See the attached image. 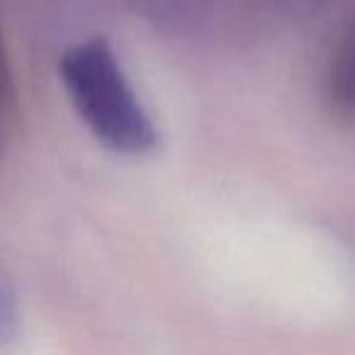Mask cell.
Returning a JSON list of instances; mask_svg holds the SVG:
<instances>
[{
    "mask_svg": "<svg viewBox=\"0 0 355 355\" xmlns=\"http://www.w3.org/2000/svg\"><path fill=\"white\" fill-rule=\"evenodd\" d=\"M56 71L71 107L95 141L122 156L156 151V122L105 37L69 44L59 54Z\"/></svg>",
    "mask_w": 355,
    "mask_h": 355,
    "instance_id": "cell-1",
    "label": "cell"
},
{
    "mask_svg": "<svg viewBox=\"0 0 355 355\" xmlns=\"http://www.w3.org/2000/svg\"><path fill=\"white\" fill-rule=\"evenodd\" d=\"M324 98L331 112L355 119V25L340 35L326 61Z\"/></svg>",
    "mask_w": 355,
    "mask_h": 355,
    "instance_id": "cell-2",
    "label": "cell"
},
{
    "mask_svg": "<svg viewBox=\"0 0 355 355\" xmlns=\"http://www.w3.org/2000/svg\"><path fill=\"white\" fill-rule=\"evenodd\" d=\"M17 122V85L12 76L10 54L6 46V35L0 25V156L6 151Z\"/></svg>",
    "mask_w": 355,
    "mask_h": 355,
    "instance_id": "cell-3",
    "label": "cell"
},
{
    "mask_svg": "<svg viewBox=\"0 0 355 355\" xmlns=\"http://www.w3.org/2000/svg\"><path fill=\"white\" fill-rule=\"evenodd\" d=\"M17 319H20V311H17L15 285H12L10 275L0 263V345L8 343L15 336Z\"/></svg>",
    "mask_w": 355,
    "mask_h": 355,
    "instance_id": "cell-4",
    "label": "cell"
},
{
    "mask_svg": "<svg viewBox=\"0 0 355 355\" xmlns=\"http://www.w3.org/2000/svg\"><path fill=\"white\" fill-rule=\"evenodd\" d=\"M277 3H280L285 10L295 12V15H309V12H314L324 0H277Z\"/></svg>",
    "mask_w": 355,
    "mask_h": 355,
    "instance_id": "cell-5",
    "label": "cell"
}]
</instances>
